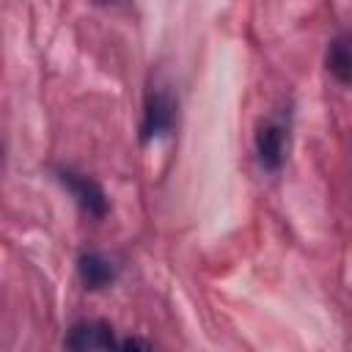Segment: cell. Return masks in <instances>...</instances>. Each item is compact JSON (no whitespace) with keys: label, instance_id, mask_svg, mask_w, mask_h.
<instances>
[{"label":"cell","instance_id":"3","mask_svg":"<svg viewBox=\"0 0 352 352\" xmlns=\"http://www.w3.org/2000/svg\"><path fill=\"white\" fill-rule=\"evenodd\" d=\"M256 157H258V165L264 170H280L283 162H286V143H289V135H286V126L275 118L270 121H261L258 129H256Z\"/></svg>","mask_w":352,"mask_h":352},{"label":"cell","instance_id":"7","mask_svg":"<svg viewBox=\"0 0 352 352\" xmlns=\"http://www.w3.org/2000/svg\"><path fill=\"white\" fill-rule=\"evenodd\" d=\"M118 346H124V349H151V341H143V338H135V336H129V338H118Z\"/></svg>","mask_w":352,"mask_h":352},{"label":"cell","instance_id":"5","mask_svg":"<svg viewBox=\"0 0 352 352\" xmlns=\"http://www.w3.org/2000/svg\"><path fill=\"white\" fill-rule=\"evenodd\" d=\"M77 275H80L85 289H104V286H110L116 280L118 270L104 253L88 250V253H82L77 258Z\"/></svg>","mask_w":352,"mask_h":352},{"label":"cell","instance_id":"1","mask_svg":"<svg viewBox=\"0 0 352 352\" xmlns=\"http://www.w3.org/2000/svg\"><path fill=\"white\" fill-rule=\"evenodd\" d=\"M176 96L168 88H151L146 96L143 107V121H140V140H157L165 138L176 126Z\"/></svg>","mask_w":352,"mask_h":352},{"label":"cell","instance_id":"6","mask_svg":"<svg viewBox=\"0 0 352 352\" xmlns=\"http://www.w3.org/2000/svg\"><path fill=\"white\" fill-rule=\"evenodd\" d=\"M324 66L336 82L352 85V33H338L336 38H330Z\"/></svg>","mask_w":352,"mask_h":352},{"label":"cell","instance_id":"2","mask_svg":"<svg viewBox=\"0 0 352 352\" xmlns=\"http://www.w3.org/2000/svg\"><path fill=\"white\" fill-rule=\"evenodd\" d=\"M55 176L58 182L72 192V198L80 204L82 212H88L91 217H104L107 209H110V201H107V192L102 190V184L85 173H77L72 168H55Z\"/></svg>","mask_w":352,"mask_h":352},{"label":"cell","instance_id":"4","mask_svg":"<svg viewBox=\"0 0 352 352\" xmlns=\"http://www.w3.org/2000/svg\"><path fill=\"white\" fill-rule=\"evenodd\" d=\"M63 344L69 349H107V346H118V338H116V333L107 322L82 319V322H74L69 327Z\"/></svg>","mask_w":352,"mask_h":352}]
</instances>
